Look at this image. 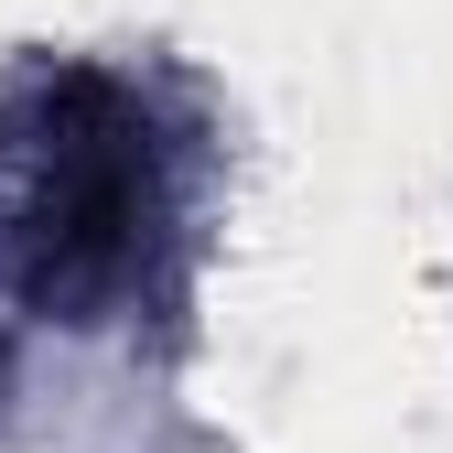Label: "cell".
<instances>
[{
	"label": "cell",
	"mask_w": 453,
	"mask_h": 453,
	"mask_svg": "<svg viewBox=\"0 0 453 453\" xmlns=\"http://www.w3.org/2000/svg\"><path fill=\"white\" fill-rule=\"evenodd\" d=\"M162 141L108 76H54L22 119L12 280L54 324H108L162 249Z\"/></svg>",
	"instance_id": "6da1fadb"
}]
</instances>
